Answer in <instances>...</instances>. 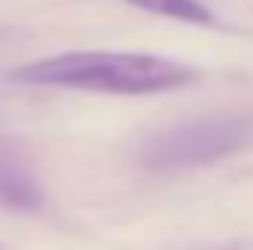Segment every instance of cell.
I'll use <instances>...</instances> for the list:
<instances>
[{
	"mask_svg": "<svg viewBox=\"0 0 253 250\" xmlns=\"http://www.w3.org/2000/svg\"><path fill=\"white\" fill-rule=\"evenodd\" d=\"M12 80L24 85L80 88L100 94H159L194 83L197 71L153 53L71 50L24 65L12 71Z\"/></svg>",
	"mask_w": 253,
	"mask_h": 250,
	"instance_id": "6da1fadb",
	"label": "cell"
},
{
	"mask_svg": "<svg viewBox=\"0 0 253 250\" xmlns=\"http://www.w3.org/2000/svg\"><path fill=\"white\" fill-rule=\"evenodd\" d=\"M253 138V115L224 112L153 135L141 150V165L150 171H186L218 162Z\"/></svg>",
	"mask_w": 253,
	"mask_h": 250,
	"instance_id": "7a4b0ae2",
	"label": "cell"
},
{
	"mask_svg": "<svg viewBox=\"0 0 253 250\" xmlns=\"http://www.w3.org/2000/svg\"><path fill=\"white\" fill-rule=\"evenodd\" d=\"M44 203V191L39 186L33 168L15 153L6 141H0V206L15 212H36Z\"/></svg>",
	"mask_w": 253,
	"mask_h": 250,
	"instance_id": "3957f363",
	"label": "cell"
},
{
	"mask_svg": "<svg viewBox=\"0 0 253 250\" xmlns=\"http://www.w3.org/2000/svg\"><path fill=\"white\" fill-rule=\"evenodd\" d=\"M135 9L162 15V18H174V21H186V24H212V12L197 3V0H126Z\"/></svg>",
	"mask_w": 253,
	"mask_h": 250,
	"instance_id": "277c9868",
	"label": "cell"
},
{
	"mask_svg": "<svg viewBox=\"0 0 253 250\" xmlns=\"http://www.w3.org/2000/svg\"><path fill=\"white\" fill-rule=\"evenodd\" d=\"M221 250H242V248H221Z\"/></svg>",
	"mask_w": 253,
	"mask_h": 250,
	"instance_id": "5b68a950",
	"label": "cell"
}]
</instances>
